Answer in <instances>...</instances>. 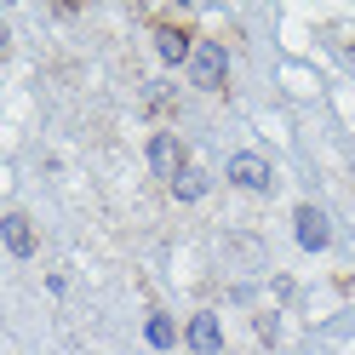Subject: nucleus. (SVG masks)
<instances>
[{
  "instance_id": "nucleus-8",
  "label": "nucleus",
  "mask_w": 355,
  "mask_h": 355,
  "mask_svg": "<svg viewBox=\"0 0 355 355\" xmlns=\"http://www.w3.org/2000/svg\"><path fill=\"white\" fill-rule=\"evenodd\" d=\"M172 195H178V201H201V195H207L201 166H184V172H178V178H172Z\"/></svg>"
},
{
  "instance_id": "nucleus-5",
  "label": "nucleus",
  "mask_w": 355,
  "mask_h": 355,
  "mask_svg": "<svg viewBox=\"0 0 355 355\" xmlns=\"http://www.w3.org/2000/svg\"><path fill=\"white\" fill-rule=\"evenodd\" d=\"M155 52H161V63H189L195 58V40L178 24H155Z\"/></svg>"
},
{
  "instance_id": "nucleus-7",
  "label": "nucleus",
  "mask_w": 355,
  "mask_h": 355,
  "mask_svg": "<svg viewBox=\"0 0 355 355\" xmlns=\"http://www.w3.org/2000/svg\"><path fill=\"white\" fill-rule=\"evenodd\" d=\"M184 338H189L195 355H218V344H224V332H218V315H195Z\"/></svg>"
},
{
  "instance_id": "nucleus-1",
  "label": "nucleus",
  "mask_w": 355,
  "mask_h": 355,
  "mask_svg": "<svg viewBox=\"0 0 355 355\" xmlns=\"http://www.w3.org/2000/svg\"><path fill=\"white\" fill-rule=\"evenodd\" d=\"M189 80L201 92H224L230 86V52L218 40H195V58H189Z\"/></svg>"
},
{
  "instance_id": "nucleus-4",
  "label": "nucleus",
  "mask_w": 355,
  "mask_h": 355,
  "mask_svg": "<svg viewBox=\"0 0 355 355\" xmlns=\"http://www.w3.org/2000/svg\"><path fill=\"white\" fill-rule=\"evenodd\" d=\"M293 224H298V247H304V252H321L327 241H332V224H327L321 207H298Z\"/></svg>"
},
{
  "instance_id": "nucleus-9",
  "label": "nucleus",
  "mask_w": 355,
  "mask_h": 355,
  "mask_svg": "<svg viewBox=\"0 0 355 355\" xmlns=\"http://www.w3.org/2000/svg\"><path fill=\"white\" fill-rule=\"evenodd\" d=\"M144 332H149V344H155V349H172V344H178V332H172V321H166V315H149V327H144Z\"/></svg>"
},
{
  "instance_id": "nucleus-3",
  "label": "nucleus",
  "mask_w": 355,
  "mask_h": 355,
  "mask_svg": "<svg viewBox=\"0 0 355 355\" xmlns=\"http://www.w3.org/2000/svg\"><path fill=\"white\" fill-rule=\"evenodd\" d=\"M149 166H155V172H161L166 184H172V178L189 166V161H184V144H178L172 132H155V138H149Z\"/></svg>"
},
{
  "instance_id": "nucleus-2",
  "label": "nucleus",
  "mask_w": 355,
  "mask_h": 355,
  "mask_svg": "<svg viewBox=\"0 0 355 355\" xmlns=\"http://www.w3.org/2000/svg\"><path fill=\"white\" fill-rule=\"evenodd\" d=\"M230 184H235V189L263 195V189L275 184V172H270V161H263L258 149H241V155H230Z\"/></svg>"
},
{
  "instance_id": "nucleus-6",
  "label": "nucleus",
  "mask_w": 355,
  "mask_h": 355,
  "mask_svg": "<svg viewBox=\"0 0 355 355\" xmlns=\"http://www.w3.org/2000/svg\"><path fill=\"white\" fill-rule=\"evenodd\" d=\"M0 235H6V252H12V258H29V252H35V224H29L24 212H6Z\"/></svg>"
}]
</instances>
